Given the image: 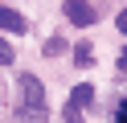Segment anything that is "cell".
<instances>
[{
	"label": "cell",
	"mask_w": 127,
	"mask_h": 123,
	"mask_svg": "<svg viewBox=\"0 0 127 123\" xmlns=\"http://www.w3.org/2000/svg\"><path fill=\"white\" fill-rule=\"evenodd\" d=\"M21 123H45V86L33 74H21Z\"/></svg>",
	"instance_id": "cell-1"
},
{
	"label": "cell",
	"mask_w": 127,
	"mask_h": 123,
	"mask_svg": "<svg viewBox=\"0 0 127 123\" xmlns=\"http://www.w3.org/2000/svg\"><path fill=\"white\" fill-rule=\"evenodd\" d=\"M74 62H78V66H90V62H94V49L86 45V41H82V45L74 49Z\"/></svg>",
	"instance_id": "cell-5"
},
{
	"label": "cell",
	"mask_w": 127,
	"mask_h": 123,
	"mask_svg": "<svg viewBox=\"0 0 127 123\" xmlns=\"http://www.w3.org/2000/svg\"><path fill=\"white\" fill-rule=\"evenodd\" d=\"M0 29H8V33H17V37H21L29 25H25V16H21L17 8H0Z\"/></svg>",
	"instance_id": "cell-4"
},
{
	"label": "cell",
	"mask_w": 127,
	"mask_h": 123,
	"mask_svg": "<svg viewBox=\"0 0 127 123\" xmlns=\"http://www.w3.org/2000/svg\"><path fill=\"white\" fill-rule=\"evenodd\" d=\"M62 12H66V21H74V25H94V8L86 4V0H66Z\"/></svg>",
	"instance_id": "cell-2"
},
{
	"label": "cell",
	"mask_w": 127,
	"mask_h": 123,
	"mask_svg": "<svg viewBox=\"0 0 127 123\" xmlns=\"http://www.w3.org/2000/svg\"><path fill=\"white\" fill-rule=\"evenodd\" d=\"M90 98H94V86H90V82H82V86H74V94H70V103H66V111H70V115H78V111H86V107H90Z\"/></svg>",
	"instance_id": "cell-3"
},
{
	"label": "cell",
	"mask_w": 127,
	"mask_h": 123,
	"mask_svg": "<svg viewBox=\"0 0 127 123\" xmlns=\"http://www.w3.org/2000/svg\"><path fill=\"white\" fill-rule=\"evenodd\" d=\"M115 123H127V98L119 103V111H115Z\"/></svg>",
	"instance_id": "cell-7"
},
{
	"label": "cell",
	"mask_w": 127,
	"mask_h": 123,
	"mask_svg": "<svg viewBox=\"0 0 127 123\" xmlns=\"http://www.w3.org/2000/svg\"><path fill=\"white\" fill-rule=\"evenodd\" d=\"M119 70H127V49H123V53H119Z\"/></svg>",
	"instance_id": "cell-9"
},
{
	"label": "cell",
	"mask_w": 127,
	"mask_h": 123,
	"mask_svg": "<svg viewBox=\"0 0 127 123\" xmlns=\"http://www.w3.org/2000/svg\"><path fill=\"white\" fill-rule=\"evenodd\" d=\"M115 25H119V33H123V37H127V8H123V12H119V21H115Z\"/></svg>",
	"instance_id": "cell-8"
},
{
	"label": "cell",
	"mask_w": 127,
	"mask_h": 123,
	"mask_svg": "<svg viewBox=\"0 0 127 123\" xmlns=\"http://www.w3.org/2000/svg\"><path fill=\"white\" fill-rule=\"evenodd\" d=\"M12 62V45H8V41H0V66H8Z\"/></svg>",
	"instance_id": "cell-6"
}]
</instances>
